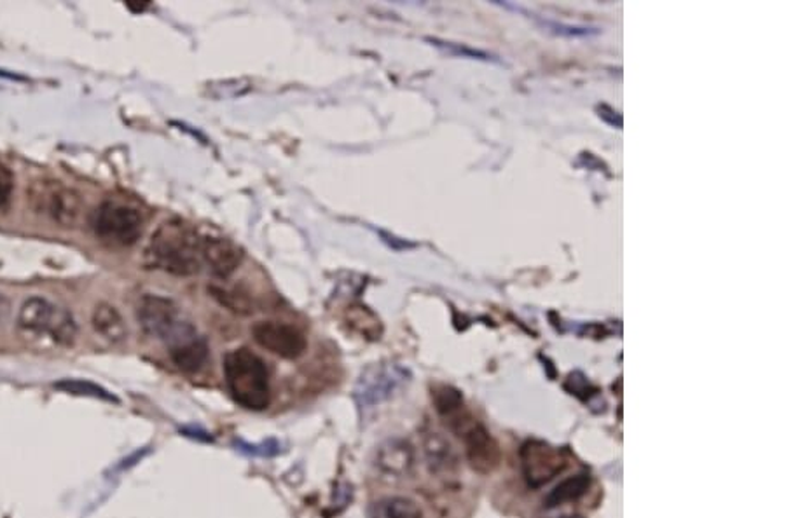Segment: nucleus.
Returning a JSON list of instances; mask_svg holds the SVG:
<instances>
[{
    "mask_svg": "<svg viewBox=\"0 0 786 518\" xmlns=\"http://www.w3.org/2000/svg\"><path fill=\"white\" fill-rule=\"evenodd\" d=\"M507 8H511V10L521 11V13L528 14V18H534L535 22L544 25V27H546V30L554 31V34H558V36L589 37L595 36V34H598V31H600L598 30V28L577 27V25H564V23L552 22V20L542 18V16H537V14L529 13V11L520 8V5H507Z\"/></svg>",
    "mask_w": 786,
    "mask_h": 518,
    "instance_id": "obj_18",
    "label": "nucleus"
},
{
    "mask_svg": "<svg viewBox=\"0 0 786 518\" xmlns=\"http://www.w3.org/2000/svg\"><path fill=\"white\" fill-rule=\"evenodd\" d=\"M16 325L23 336L34 341L48 339L57 345H71L76 341L77 325L72 313L45 298L23 302Z\"/></svg>",
    "mask_w": 786,
    "mask_h": 518,
    "instance_id": "obj_4",
    "label": "nucleus"
},
{
    "mask_svg": "<svg viewBox=\"0 0 786 518\" xmlns=\"http://www.w3.org/2000/svg\"><path fill=\"white\" fill-rule=\"evenodd\" d=\"M236 447H240V451L249 452L253 456H275L280 452V447H278L275 440H267V442H262L261 445H247L244 442H236Z\"/></svg>",
    "mask_w": 786,
    "mask_h": 518,
    "instance_id": "obj_23",
    "label": "nucleus"
},
{
    "mask_svg": "<svg viewBox=\"0 0 786 518\" xmlns=\"http://www.w3.org/2000/svg\"><path fill=\"white\" fill-rule=\"evenodd\" d=\"M598 112H600V117L604 121V123H609V125L617 126V128H621L622 117L619 112L613 111V109H610L609 105L598 106Z\"/></svg>",
    "mask_w": 786,
    "mask_h": 518,
    "instance_id": "obj_25",
    "label": "nucleus"
},
{
    "mask_svg": "<svg viewBox=\"0 0 786 518\" xmlns=\"http://www.w3.org/2000/svg\"><path fill=\"white\" fill-rule=\"evenodd\" d=\"M137 318L144 332L165 342L169 351L200 337L198 330L183 318L177 304L161 295H146L137 307Z\"/></svg>",
    "mask_w": 786,
    "mask_h": 518,
    "instance_id": "obj_5",
    "label": "nucleus"
},
{
    "mask_svg": "<svg viewBox=\"0 0 786 518\" xmlns=\"http://www.w3.org/2000/svg\"><path fill=\"white\" fill-rule=\"evenodd\" d=\"M432 400L436 403L437 413L445 419L449 430L453 431L465 445L466 457L472 468L481 473L494 471L500 460L497 442L485 426L466 410L460 391L446 386L437 390Z\"/></svg>",
    "mask_w": 786,
    "mask_h": 518,
    "instance_id": "obj_2",
    "label": "nucleus"
},
{
    "mask_svg": "<svg viewBox=\"0 0 786 518\" xmlns=\"http://www.w3.org/2000/svg\"><path fill=\"white\" fill-rule=\"evenodd\" d=\"M209 292L212 293V298L219 301V304H223L227 309L233 311L236 315H250L252 313V302L244 293L236 292V290H227L223 287L209 288Z\"/></svg>",
    "mask_w": 786,
    "mask_h": 518,
    "instance_id": "obj_19",
    "label": "nucleus"
},
{
    "mask_svg": "<svg viewBox=\"0 0 786 518\" xmlns=\"http://www.w3.org/2000/svg\"><path fill=\"white\" fill-rule=\"evenodd\" d=\"M371 518H423V511L409 497H385V500L374 503L371 508Z\"/></svg>",
    "mask_w": 786,
    "mask_h": 518,
    "instance_id": "obj_16",
    "label": "nucleus"
},
{
    "mask_svg": "<svg viewBox=\"0 0 786 518\" xmlns=\"http://www.w3.org/2000/svg\"><path fill=\"white\" fill-rule=\"evenodd\" d=\"M345 321H347L348 328L362 339L378 341L379 337H382L383 325L378 316L374 315L370 307L360 304V302L347 307Z\"/></svg>",
    "mask_w": 786,
    "mask_h": 518,
    "instance_id": "obj_15",
    "label": "nucleus"
},
{
    "mask_svg": "<svg viewBox=\"0 0 786 518\" xmlns=\"http://www.w3.org/2000/svg\"><path fill=\"white\" fill-rule=\"evenodd\" d=\"M142 226L140 210L121 201H103L95 213L93 227L98 238L116 247L137 243Z\"/></svg>",
    "mask_w": 786,
    "mask_h": 518,
    "instance_id": "obj_7",
    "label": "nucleus"
},
{
    "mask_svg": "<svg viewBox=\"0 0 786 518\" xmlns=\"http://www.w3.org/2000/svg\"><path fill=\"white\" fill-rule=\"evenodd\" d=\"M149 269L172 276H195L203 267V236L183 220L161 224L144 252Z\"/></svg>",
    "mask_w": 786,
    "mask_h": 518,
    "instance_id": "obj_1",
    "label": "nucleus"
},
{
    "mask_svg": "<svg viewBox=\"0 0 786 518\" xmlns=\"http://www.w3.org/2000/svg\"><path fill=\"white\" fill-rule=\"evenodd\" d=\"M409 377L411 374L408 368L397 364L371 365L360 374L359 381H357L355 391H353L357 405L362 410H367L379 403L387 402L409 381Z\"/></svg>",
    "mask_w": 786,
    "mask_h": 518,
    "instance_id": "obj_8",
    "label": "nucleus"
},
{
    "mask_svg": "<svg viewBox=\"0 0 786 518\" xmlns=\"http://www.w3.org/2000/svg\"><path fill=\"white\" fill-rule=\"evenodd\" d=\"M521 465H523L524 477L532 488H540L544 483L554 479L566 466V459L558 448L551 447L549 443L534 442L524 443L521 448Z\"/></svg>",
    "mask_w": 786,
    "mask_h": 518,
    "instance_id": "obj_10",
    "label": "nucleus"
},
{
    "mask_svg": "<svg viewBox=\"0 0 786 518\" xmlns=\"http://www.w3.org/2000/svg\"><path fill=\"white\" fill-rule=\"evenodd\" d=\"M91 325H93L95 332L111 344H120L128 336L125 319L121 316L120 311L108 302H100L95 307Z\"/></svg>",
    "mask_w": 786,
    "mask_h": 518,
    "instance_id": "obj_13",
    "label": "nucleus"
},
{
    "mask_svg": "<svg viewBox=\"0 0 786 518\" xmlns=\"http://www.w3.org/2000/svg\"><path fill=\"white\" fill-rule=\"evenodd\" d=\"M252 337L262 350L284 359H298L308 348L304 333L282 321H258L252 327Z\"/></svg>",
    "mask_w": 786,
    "mask_h": 518,
    "instance_id": "obj_9",
    "label": "nucleus"
},
{
    "mask_svg": "<svg viewBox=\"0 0 786 518\" xmlns=\"http://www.w3.org/2000/svg\"><path fill=\"white\" fill-rule=\"evenodd\" d=\"M59 390L65 391V393L80 394V396H91V399L105 400V402H117L114 394L109 393L108 390H103L100 386L93 384L88 381H63L57 384Z\"/></svg>",
    "mask_w": 786,
    "mask_h": 518,
    "instance_id": "obj_22",
    "label": "nucleus"
},
{
    "mask_svg": "<svg viewBox=\"0 0 786 518\" xmlns=\"http://www.w3.org/2000/svg\"><path fill=\"white\" fill-rule=\"evenodd\" d=\"M427 40L428 42H432V46H436V48H439L440 51H445V53L448 54H453V56L471 58V60H483V62L500 63V60H498L497 56L486 53V51H481V49L469 48V46L458 45V42H449V40Z\"/></svg>",
    "mask_w": 786,
    "mask_h": 518,
    "instance_id": "obj_21",
    "label": "nucleus"
},
{
    "mask_svg": "<svg viewBox=\"0 0 786 518\" xmlns=\"http://www.w3.org/2000/svg\"><path fill=\"white\" fill-rule=\"evenodd\" d=\"M126 5H128V10L135 11V13H138V11H140V13H142V11L146 10L147 5H149V4H147V2H146V4L135 5L134 2H128V4H126Z\"/></svg>",
    "mask_w": 786,
    "mask_h": 518,
    "instance_id": "obj_27",
    "label": "nucleus"
},
{
    "mask_svg": "<svg viewBox=\"0 0 786 518\" xmlns=\"http://www.w3.org/2000/svg\"><path fill=\"white\" fill-rule=\"evenodd\" d=\"M11 304L4 295H0V327L5 324V319L10 316Z\"/></svg>",
    "mask_w": 786,
    "mask_h": 518,
    "instance_id": "obj_26",
    "label": "nucleus"
},
{
    "mask_svg": "<svg viewBox=\"0 0 786 518\" xmlns=\"http://www.w3.org/2000/svg\"><path fill=\"white\" fill-rule=\"evenodd\" d=\"M14 178L10 169L0 163V206L8 203L11 192H13Z\"/></svg>",
    "mask_w": 786,
    "mask_h": 518,
    "instance_id": "obj_24",
    "label": "nucleus"
},
{
    "mask_svg": "<svg viewBox=\"0 0 786 518\" xmlns=\"http://www.w3.org/2000/svg\"><path fill=\"white\" fill-rule=\"evenodd\" d=\"M32 209L60 227H74L83 213V200L71 187L57 180H37L28 191Z\"/></svg>",
    "mask_w": 786,
    "mask_h": 518,
    "instance_id": "obj_6",
    "label": "nucleus"
},
{
    "mask_svg": "<svg viewBox=\"0 0 786 518\" xmlns=\"http://www.w3.org/2000/svg\"><path fill=\"white\" fill-rule=\"evenodd\" d=\"M170 358L180 370L187 374L200 372L204 364L209 362V342L203 337H196L186 344L178 345L175 350L169 351Z\"/></svg>",
    "mask_w": 786,
    "mask_h": 518,
    "instance_id": "obj_14",
    "label": "nucleus"
},
{
    "mask_svg": "<svg viewBox=\"0 0 786 518\" xmlns=\"http://www.w3.org/2000/svg\"><path fill=\"white\" fill-rule=\"evenodd\" d=\"M587 488H589V477L587 475H577L572 479L563 480V482L554 489V491L546 497L547 508H554V506L566 505L572 501H577L578 497H583L586 494Z\"/></svg>",
    "mask_w": 786,
    "mask_h": 518,
    "instance_id": "obj_17",
    "label": "nucleus"
},
{
    "mask_svg": "<svg viewBox=\"0 0 786 518\" xmlns=\"http://www.w3.org/2000/svg\"><path fill=\"white\" fill-rule=\"evenodd\" d=\"M244 262V252L226 238L203 236V267L219 279L235 275Z\"/></svg>",
    "mask_w": 786,
    "mask_h": 518,
    "instance_id": "obj_11",
    "label": "nucleus"
},
{
    "mask_svg": "<svg viewBox=\"0 0 786 518\" xmlns=\"http://www.w3.org/2000/svg\"><path fill=\"white\" fill-rule=\"evenodd\" d=\"M227 390L238 405L261 413L272 403L270 372L261 356L247 348L233 350L224 358Z\"/></svg>",
    "mask_w": 786,
    "mask_h": 518,
    "instance_id": "obj_3",
    "label": "nucleus"
},
{
    "mask_svg": "<svg viewBox=\"0 0 786 518\" xmlns=\"http://www.w3.org/2000/svg\"><path fill=\"white\" fill-rule=\"evenodd\" d=\"M425 447H427L428 459H431L436 470H439V468H445L446 470L449 465L457 463L453 448H451V445H449L446 440L440 439L439 433L431 434V439L425 443Z\"/></svg>",
    "mask_w": 786,
    "mask_h": 518,
    "instance_id": "obj_20",
    "label": "nucleus"
},
{
    "mask_svg": "<svg viewBox=\"0 0 786 518\" xmlns=\"http://www.w3.org/2000/svg\"><path fill=\"white\" fill-rule=\"evenodd\" d=\"M413 448L402 440H390L382 445L376 457V466L383 473L391 477H404L413 468Z\"/></svg>",
    "mask_w": 786,
    "mask_h": 518,
    "instance_id": "obj_12",
    "label": "nucleus"
}]
</instances>
